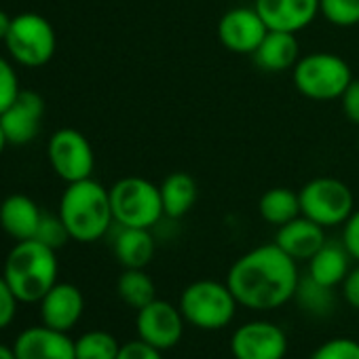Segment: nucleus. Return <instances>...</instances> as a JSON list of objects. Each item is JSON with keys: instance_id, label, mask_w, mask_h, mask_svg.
<instances>
[{"instance_id": "obj_1", "label": "nucleus", "mask_w": 359, "mask_h": 359, "mask_svg": "<svg viewBox=\"0 0 359 359\" xmlns=\"http://www.w3.org/2000/svg\"><path fill=\"white\" fill-rule=\"evenodd\" d=\"M298 281V262L275 241L239 256L226 275V283L239 306L260 313L281 309L294 300Z\"/></svg>"}, {"instance_id": "obj_2", "label": "nucleus", "mask_w": 359, "mask_h": 359, "mask_svg": "<svg viewBox=\"0 0 359 359\" xmlns=\"http://www.w3.org/2000/svg\"><path fill=\"white\" fill-rule=\"evenodd\" d=\"M60 218L66 224L70 239L79 243L102 239L114 222L110 191L93 177L68 184L60 201Z\"/></svg>"}, {"instance_id": "obj_3", "label": "nucleus", "mask_w": 359, "mask_h": 359, "mask_svg": "<svg viewBox=\"0 0 359 359\" xmlns=\"http://www.w3.org/2000/svg\"><path fill=\"white\" fill-rule=\"evenodd\" d=\"M57 256L49 245L28 239L18 241L9 252L3 269V277L11 285L20 302H41L43 296L57 283Z\"/></svg>"}, {"instance_id": "obj_4", "label": "nucleus", "mask_w": 359, "mask_h": 359, "mask_svg": "<svg viewBox=\"0 0 359 359\" xmlns=\"http://www.w3.org/2000/svg\"><path fill=\"white\" fill-rule=\"evenodd\" d=\"M292 81L300 95L313 102L340 100L353 81L351 66L332 51H311L300 55L292 68Z\"/></svg>"}, {"instance_id": "obj_5", "label": "nucleus", "mask_w": 359, "mask_h": 359, "mask_svg": "<svg viewBox=\"0 0 359 359\" xmlns=\"http://www.w3.org/2000/svg\"><path fill=\"white\" fill-rule=\"evenodd\" d=\"M177 306L187 323L205 332H216L235 319L239 302L226 281L199 279L182 290Z\"/></svg>"}, {"instance_id": "obj_6", "label": "nucleus", "mask_w": 359, "mask_h": 359, "mask_svg": "<svg viewBox=\"0 0 359 359\" xmlns=\"http://www.w3.org/2000/svg\"><path fill=\"white\" fill-rule=\"evenodd\" d=\"M108 191L112 216L118 226L154 229L165 218L161 191L146 177H121Z\"/></svg>"}, {"instance_id": "obj_7", "label": "nucleus", "mask_w": 359, "mask_h": 359, "mask_svg": "<svg viewBox=\"0 0 359 359\" xmlns=\"http://www.w3.org/2000/svg\"><path fill=\"white\" fill-rule=\"evenodd\" d=\"M300 214L323 229L342 226L355 210V197L348 184L332 175L313 177L298 191Z\"/></svg>"}, {"instance_id": "obj_8", "label": "nucleus", "mask_w": 359, "mask_h": 359, "mask_svg": "<svg viewBox=\"0 0 359 359\" xmlns=\"http://www.w3.org/2000/svg\"><path fill=\"white\" fill-rule=\"evenodd\" d=\"M5 47L18 64L26 68H41L55 55L57 39L47 18L39 13H22L13 18Z\"/></svg>"}, {"instance_id": "obj_9", "label": "nucleus", "mask_w": 359, "mask_h": 359, "mask_svg": "<svg viewBox=\"0 0 359 359\" xmlns=\"http://www.w3.org/2000/svg\"><path fill=\"white\" fill-rule=\"evenodd\" d=\"M47 156L57 177L66 184L81 182L93 175L95 154L89 140L72 127L57 129L47 144Z\"/></svg>"}, {"instance_id": "obj_10", "label": "nucleus", "mask_w": 359, "mask_h": 359, "mask_svg": "<svg viewBox=\"0 0 359 359\" xmlns=\"http://www.w3.org/2000/svg\"><path fill=\"white\" fill-rule=\"evenodd\" d=\"M184 325L187 319L180 306H173L171 302L158 298L140 309L135 317L137 338L158 351H169L182 340Z\"/></svg>"}, {"instance_id": "obj_11", "label": "nucleus", "mask_w": 359, "mask_h": 359, "mask_svg": "<svg viewBox=\"0 0 359 359\" xmlns=\"http://www.w3.org/2000/svg\"><path fill=\"white\" fill-rule=\"evenodd\" d=\"M231 353L235 359H285L287 334L273 321L254 319L235 330Z\"/></svg>"}, {"instance_id": "obj_12", "label": "nucleus", "mask_w": 359, "mask_h": 359, "mask_svg": "<svg viewBox=\"0 0 359 359\" xmlns=\"http://www.w3.org/2000/svg\"><path fill=\"white\" fill-rule=\"evenodd\" d=\"M266 34L269 26L256 7H235L226 11L218 22V41L224 49L239 55H252Z\"/></svg>"}, {"instance_id": "obj_13", "label": "nucleus", "mask_w": 359, "mask_h": 359, "mask_svg": "<svg viewBox=\"0 0 359 359\" xmlns=\"http://www.w3.org/2000/svg\"><path fill=\"white\" fill-rule=\"evenodd\" d=\"M43 118L45 100L36 91H20L15 102L0 114V127H3L9 144L24 146L39 135Z\"/></svg>"}, {"instance_id": "obj_14", "label": "nucleus", "mask_w": 359, "mask_h": 359, "mask_svg": "<svg viewBox=\"0 0 359 359\" xmlns=\"http://www.w3.org/2000/svg\"><path fill=\"white\" fill-rule=\"evenodd\" d=\"M18 359H76L74 340L68 332H60L47 325L26 327L13 342Z\"/></svg>"}, {"instance_id": "obj_15", "label": "nucleus", "mask_w": 359, "mask_h": 359, "mask_svg": "<svg viewBox=\"0 0 359 359\" xmlns=\"http://www.w3.org/2000/svg\"><path fill=\"white\" fill-rule=\"evenodd\" d=\"M269 30L298 34L319 15V0H254Z\"/></svg>"}, {"instance_id": "obj_16", "label": "nucleus", "mask_w": 359, "mask_h": 359, "mask_svg": "<svg viewBox=\"0 0 359 359\" xmlns=\"http://www.w3.org/2000/svg\"><path fill=\"white\" fill-rule=\"evenodd\" d=\"M41 304V321L47 327L70 332L83 317L85 298L83 292L66 281H57L39 302Z\"/></svg>"}, {"instance_id": "obj_17", "label": "nucleus", "mask_w": 359, "mask_h": 359, "mask_svg": "<svg viewBox=\"0 0 359 359\" xmlns=\"http://www.w3.org/2000/svg\"><path fill=\"white\" fill-rule=\"evenodd\" d=\"M325 241V229L304 216L279 226L275 237V243L296 262H309Z\"/></svg>"}, {"instance_id": "obj_18", "label": "nucleus", "mask_w": 359, "mask_h": 359, "mask_svg": "<svg viewBox=\"0 0 359 359\" xmlns=\"http://www.w3.org/2000/svg\"><path fill=\"white\" fill-rule=\"evenodd\" d=\"M252 57L262 72L279 74L296 66V62L300 60V43L292 32L269 30Z\"/></svg>"}, {"instance_id": "obj_19", "label": "nucleus", "mask_w": 359, "mask_h": 359, "mask_svg": "<svg viewBox=\"0 0 359 359\" xmlns=\"http://www.w3.org/2000/svg\"><path fill=\"white\" fill-rule=\"evenodd\" d=\"M43 212L26 195H11L0 203V226L15 241H28L36 237Z\"/></svg>"}, {"instance_id": "obj_20", "label": "nucleus", "mask_w": 359, "mask_h": 359, "mask_svg": "<svg viewBox=\"0 0 359 359\" xmlns=\"http://www.w3.org/2000/svg\"><path fill=\"white\" fill-rule=\"evenodd\" d=\"M112 250L123 269H146L154 258L156 241L150 229L118 226Z\"/></svg>"}, {"instance_id": "obj_21", "label": "nucleus", "mask_w": 359, "mask_h": 359, "mask_svg": "<svg viewBox=\"0 0 359 359\" xmlns=\"http://www.w3.org/2000/svg\"><path fill=\"white\" fill-rule=\"evenodd\" d=\"M158 191H161L165 218L169 220L184 218L195 208L199 197L195 177L189 175L187 171H171L158 184Z\"/></svg>"}, {"instance_id": "obj_22", "label": "nucleus", "mask_w": 359, "mask_h": 359, "mask_svg": "<svg viewBox=\"0 0 359 359\" xmlns=\"http://www.w3.org/2000/svg\"><path fill=\"white\" fill-rule=\"evenodd\" d=\"M351 260L353 258L342 245V241H325L319 252L309 260L306 275L327 287H338L351 271Z\"/></svg>"}, {"instance_id": "obj_23", "label": "nucleus", "mask_w": 359, "mask_h": 359, "mask_svg": "<svg viewBox=\"0 0 359 359\" xmlns=\"http://www.w3.org/2000/svg\"><path fill=\"white\" fill-rule=\"evenodd\" d=\"M258 214L266 224L277 226V229L292 222L294 218L302 216L298 193H294L285 187L269 189L258 201Z\"/></svg>"}, {"instance_id": "obj_24", "label": "nucleus", "mask_w": 359, "mask_h": 359, "mask_svg": "<svg viewBox=\"0 0 359 359\" xmlns=\"http://www.w3.org/2000/svg\"><path fill=\"white\" fill-rule=\"evenodd\" d=\"M116 294L127 306L140 311L156 300V285L144 269H125L116 281Z\"/></svg>"}, {"instance_id": "obj_25", "label": "nucleus", "mask_w": 359, "mask_h": 359, "mask_svg": "<svg viewBox=\"0 0 359 359\" xmlns=\"http://www.w3.org/2000/svg\"><path fill=\"white\" fill-rule=\"evenodd\" d=\"M294 300L304 313L313 317H327L334 311L336 296H334V287H327L306 275V277H300Z\"/></svg>"}, {"instance_id": "obj_26", "label": "nucleus", "mask_w": 359, "mask_h": 359, "mask_svg": "<svg viewBox=\"0 0 359 359\" xmlns=\"http://www.w3.org/2000/svg\"><path fill=\"white\" fill-rule=\"evenodd\" d=\"M121 351L118 340L104 330L85 332L74 340L76 359H116Z\"/></svg>"}, {"instance_id": "obj_27", "label": "nucleus", "mask_w": 359, "mask_h": 359, "mask_svg": "<svg viewBox=\"0 0 359 359\" xmlns=\"http://www.w3.org/2000/svg\"><path fill=\"white\" fill-rule=\"evenodd\" d=\"M319 15L336 28L359 26V0H319Z\"/></svg>"}, {"instance_id": "obj_28", "label": "nucleus", "mask_w": 359, "mask_h": 359, "mask_svg": "<svg viewBox=\"0 0 359 359\" xmlns=\"http://www.w3.org/2000/svg\"><path fill=\"white\" fill-rule=\"evenodd\" d=\"M36 241H41V243H45V245H49L51 250H60L62 245H66L68 243V239H70V233H68V229H66V224L62 222V218H60V214L57 216H53V214H43V218H41V224H39V231H36V237H34Z\"/></svg>"}, {"instance_id": "obj_29", "label": "nucleus", "mask_w": 359, "mask_h": 359, "mask_svg": "<svg viewBox=\"0 0 359 359\" xmlns=\"http://www.w3.org/2000/svg\"><path fill=\"white\" fill-rule=\"evenodd\" d=\"M311 359H359V342L353 338H332L319 344Z\"/></svg>"}, {"instance_id": "obj_30", "label": "nucleus", "mask_w": 359, "mask_h": 359, "mask_svg": "<svg viewBox=\"0 0 359 359\" xmlns=\"http://www.w3.org/2000/svg\"><path fill=\"white\" fill-rule=\"evenodd\" d=\"M20 91V79L13 66L5 57H0V114L15 102Z\"/></svg>"}, {"instance_id": "obj_31", "label": "nucleus", "mask_w": 359, "mask_h": 359, "mask_svg": "<svg viewBox=\"0 0 359 359\" xmlns=\"http://www.w3.org/2000/svg\"><path fill=\"white\" fill-rule=\"evenodd\" d=\"M18 296L13 294L7 279L0 275V330H5L13 323L18 313Z\"/></svg>"}, {"instance_id": "obj_32", "label": "nucleus", "mask_w": 359, "mask_h": 359, "mask_svg": "<svg viewBox=\"0 0 359 359\" xmlns=\"http://www.w3.org/2000/svg\"><path fill=\"white\" fill-rule=\"evenodd\" d=\"M340 241L346 248V252L351 254V258L359 262V208H355L353 214L348 216V220L342 224Z\"/></svg>"}, {"instance_id": "obj_33", "label": "nucleus", "mask_w": 359, "mask_h": 359, "mask_svg": "<svg viewBox=\"0 0 359 359\" xmlns=\"http://www.w3.org/2000/svg\"><path fill=\"white\" fill-rule=\"evenodd\" d=\"M116 359H163V351H158L137 338V340L121 344Z\"/></svg>"}, {"instance_id": "obj_34", "label": "nucleus", "mask_w": 359, "mask_h": 359, "mask_svg": "<svg viewBox=\"0 0 359 359\" xmlns=\"http://www.w3.org/2000/svg\"><path fill=\"white\" fill-rule=\"evenodd\" d=\"M340 106L346 121L359 127V79H353L351 85L344 89V93L340 95Z\"/></svg>"}, {"instance_id": "obj_35", "label": "nucleus", "mask_w": 359, "mask_h": 359, "mask_svg": "<svg viewBox=\"0 0 359 359\" xmlns=\"http://www.w3.org/2000/svg\"><path fill=\"white\" fill-rule=\"evenodd\" d=\"M342 290V298L351 309L359 311V262L357 266H351V271L346 273L344 281L340 283Z\"/></svg>"}, {"instance_id": "obj_36", "label": "nucleus", "mask_w": 359, "mask_h": 359, "mask_svg": "<svg viewBox=\"0 0 359 359\" xmlns=\"http://www.w3.org/2000/svg\"><path fill=\"white\" fill-rule=\"evenodd\" d=\"M11 24H13V18L7 11L0 9V43H5V39L11 30Z\"/></svg>"}, {"instance_id": "obj_37", "label": "nucleus", "mask_w": 359, "mask_h": 359, "mask_svg": "<svg viewBox=\"0 0 359 359\" xmlns=\"http://www.w3.org/2000/svg\"><path fill=\"white\" fill-rule=\"evenodd\" d=\"M0 359H18L13 353V346H7V344L0 342Z\"/></svg>"}, {"instance_id": "obj_38", "label": "nucleus", "mask_w": 359, "mask_h": 359, "mask_svg": "<svg viewBox=\"0 0 359 359\" xmlns=\"http://www.w3.org/2000/svg\"><path fill=\"white\" fill-rule=\"evenodd\" d=\"M7 135H5V131H3V127H0V154H3V150L7 148Z\"/></svg>"}, {"instance_id": "obj_39", "label": "nucleus", "mask_w": 359, "mask_h": 359, "mask_svg": "<svg viewBox=\"0 0 359 359\" xmlns=\"http://www.w3.org/2000/svg\"><path fill=\"white\" fill-rule=\"evenodd\" d=\"M357 146H359V140H357Z\"/></svg>"}]
</instances>
